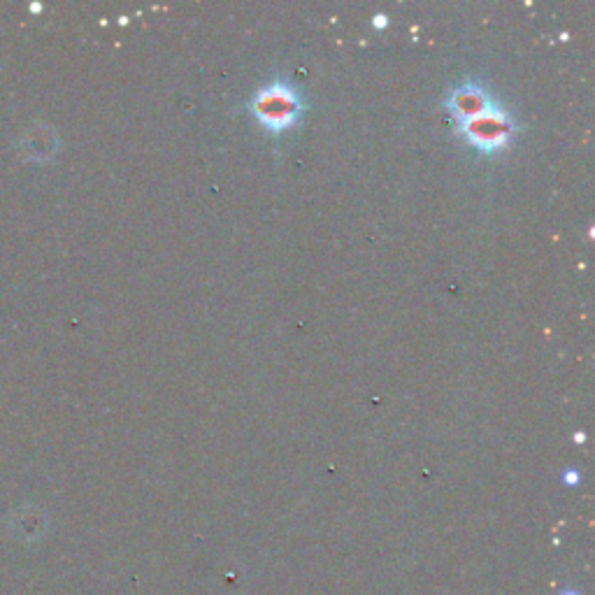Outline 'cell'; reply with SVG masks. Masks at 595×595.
Wrapping results in <instances>:
<instances>
[{
    "mask_svg": "<svg viewBox=\"0 0 595 595\" xmlns=\"http://www.w3.org/2000/svg\"><path fill=\"white\" fill-rule=\"evenodd\" d=\"M449 110L458 121V131L482 152H500L510 145L514 121L482 86L463 84L451 91Z\"/></svg>",
    "mask_w": 595,
    "mask_h": 595,
    "instance_id": "obj_1",
    "label": "cell"
},
{
    "mask_svg": "<svg viewBox=\"0 0 595 595\" xmlns=\"http://www.w3.org/2000/svg\"><path fill=\"white\" fill-rule=\"evenodd\" d=\"M252 114L272 133H284L296 126L303 114V98L289 82H272L256 93L252 100Z\"/></svg>",
    "mask_w": 595,
    "mask_h": 595,
    "instance_id": "obj_2",
    "label": "cell"
}]
</instances>
